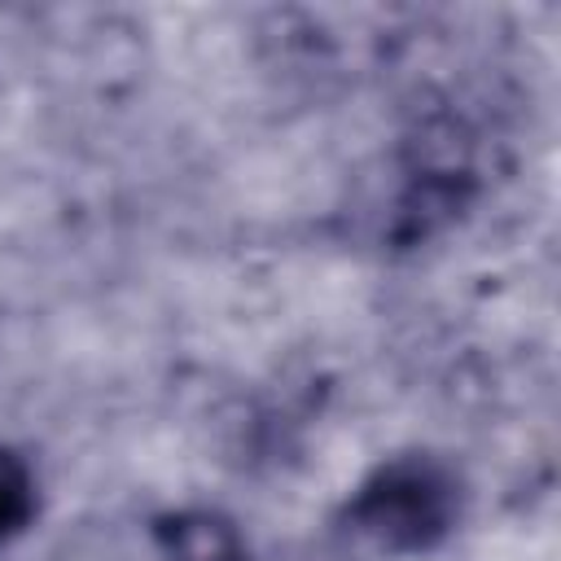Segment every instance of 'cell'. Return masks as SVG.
<instances>
[{
	"instance_id": "obj_3",
	"label": "cell",
	"mask_w": 561,
	"mask_h": 561,
	"mask_svg": "<svg viewBox=\"0 0 561 561\" xmlns=\"http://www.w3.org/2000/svg\"><path fill=\"white\" fill-rule=\"evenodd\" d=\"M35 513V482L31 469L22 465V456H13L9 447H0V539L22 530Z\"/></svg>"
},
{
	"instance_id": "obj_2",
	"label": "cell",
	"mask_w": 561,
	"mask_h": 561,
	"mask_svg": "<svg viewBox=\"0 0 561 561\" xmlns=\"http://www.w3.org/2000/svg\"><path fill=\"white\" fill-rule=\"evenodd\" d=\"M158 543H162V561H245V548L232 522L206 508L167 517L158 526Z\"/></svg>"
},
{
	"instance_id": "obj_1",
	"label": "cell",
	"mask_w": 561,
	"mask_h": 561,
	"mask_svg": "<svg viewBox=\"0 0 561 561\" xmlns=\"http://www.w3.org/2000/svg\"><path fill=\"white\" fill-rule=\"evenodd\" d=\"M346 522L386 552H425L456 522V482L434 460H394L359 486L346 504Z\"/></svg>"
}]
</instances>
